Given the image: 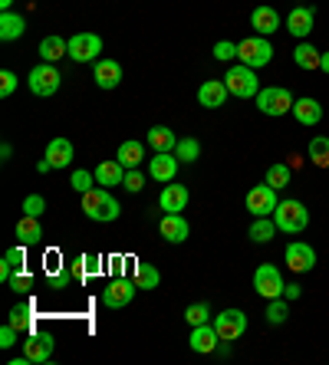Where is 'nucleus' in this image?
<instances>
[{"label": "nucleus", "mask_w": 329, "mask_h": 365, "mask_svg": "<svg viewBox=\"0 0 329 365\" xmlns=\"http://www.w3.org/2000/svg\"><path fill=\"white\" fill-rule=\"evenodd\" d=\"M273 221H277V230L296 237V234H303L310 227V211H306L303 201H296V197H283L277 204V211H273Z\"/></svg>", "instance_id": "f257e3e1"}, {"label": "nucleus", "mask_w": 329, "mask_h": 365, "mask_svg": "<svg viewBox=\"0 0 329 365\" xmlns=\"http://www.w3.org/2000/svg\"><path fill=\"white\" fill-rule=\"evenodd\" d=\"M118 201L112 197L109 187H93V191H86L83 195V214L89 221H99V224H112L118 217Z\"/></svg>", "instance_id": "f03ea898"}, {"label": "nucleus", "mask_w": 329, "mask_h": 365, "mask_svg": "<svg viewBox=\"0 0 329 365\" xmlns=\"http://www.w3.org/2000/svg\"><path fill=\"white\" fill-rule=\"evenodd\" d=\"M224 86H228V93L234 96V99H257V93L263 89L260 79H257V69L244 66V63H234V66L228 69Z\"/></svg>", "instance_id": "7ed1b4c3"}, {"label": "nucleus", "mask_w": 329, "mask_h": 365, "mask_svg": "<svg viewBox=\"0 0 329 365\" xmlns=\"http://www.w3.org/2000/svg\"><path fill=\"white\" fill-rule=\"evenodd\" d=\"M237 60L244 63V66H250V69L270 66V60H273V43L267 40V36H260V34L247 36V40L237 43Z\"/></svg>", "instance_id": "20e7f679"}, {"label": "nucleus", "mask_w": 329, "mask_h": 365, "mask_svg": "<svg viewBox=\"0 0 329 365\" xmlns=\"http://www.w3.org/2000/svg\"><path fill=\"white\" fill-rule=\"evenodd\" d=\"M293 102L296 99L287 86H263L260 93H257V109L263 115H270V119H280V115L293 112Z\"/></svg>", "instance_id": "39448f33"}, {"label": "nucleus", "mask_w": 329, "mask_h": 365, "mask_svg": "<svg viewBox=\"0 0 329 365\" xmlns=\"http://www.w3.org/2000/svg\"><path fill=\"white\" fill-rule=\"evenodd\" d=\"M59 83H63V73L56 69V63H40V66L30 69V76H26V86H30V93L46 99V96H56L59 93Z\"/></svg>", "instance_id": "423d86ee"}, {"label": "nucleus", "mask_w": 329, "mask_h": 365, "mask_svg": "<svg viewBox=\"0 0 329 365\" xmlns=\"http://www.w3.org/2000/svg\"><path fill=\"white\" fill-rule=\"evenodd\" d=\"M283 273H280L277 264H260L257 270H253V289H257V297L263 299H277L283 297Z\"/></svg>", "instance_id": "0eeeda50"}, {"label": "nucleus", "mask_w": 329, "mask_h": 365, "mask_svg": "<svg viewBox=\"0 0 329 365\" xmlns=\"http://www.w3.org/2000/svg\"><path fill=\"white\" fill-rule=\"evenodd\" d=\"M102 53V36L99 34H89V30H83V34H73L69 36V60L73 63H96Z\"/></svg>", "instance_id": "6e6552de"}, {"label": "nucleus", "mask_w": 329, "mask_h": 365, "mask_svg": "<svg viewBox=\"0 0 329 365\" xmlns=\"http://www.w3.org/2000/svg\"><path fill=\"white\" fill-rule=\"evenodd\" d=\"M277 204H280L277 187L267 185V181L247 191V211H250L253 217H273V211H277Z\"/></svg>", "instance_id": "1a4fd4ad"}, {"label": "nucleus", "mask_w": 329, "mask_h": 365, "mask_svg": "<svg viewBox=\"0 0 329 365\" xmlns=\"http://www.w3.org/2000/svg\"><path fill=\"white\" fill-rule=\"evenodd\" d=\"M136 293H138L136 280H128V277H116L109 287L102 289V306H109V309H122V306H128L132 299H136Z\"/></svg>", "instance_id": "9d476101"}, {"label": "nucleus", "mask_w": 329, "mask_h": 365, "mask_svg": "<svg viewBox=\"0 0 329 365\" xmlns=\"http://www.w3.org/2000/svg\"><path fill=\"white\" fill-rule=\"evenodd\" d=\"M211 323H214V329H218L221 339H231V342H237V339H241V336L247 332V316H244V309H224V313L214 316Z\"/></svg>", "instance_id": "9b49d317"}, {"label": "nucleus", "mask_w": 329, "mask_h": 365, "mask_svg": "<svg viewBox=\"0 0 329 365\" xmlns=\"http://www.w3.org/2000/svg\"><path fill=\"white\" fill-rule=\"evenodd\" d=\"M158 234L168 240V244H185V240L191 237V224L185 221V214L165 211L161 214V221H158Z\"/></svg>", "instance_id": "f8f14e48"}, {"label": "nucleus", "mask_w": 329, "mask_h": 365, "mask_svg": "<svg viewBox=\"0 0 329 365\" xmlns=\"http://www.w3.org/2000/svg\"><path fill=\"white\" fill-rule=\"evenodd\" d=\"M283 260H287V267L293 273H310L313 267H316V250H313L306 240H290Z\"/></svg>", "instance_id": "ddd939ff"}, {"label": "nucleus", "mask_w": 329, "mask_h": 365, "mask_svg": "<svg viewBox=\"0 0 329 365\" xmlns=\"http://www.w3.org/2000/svg\"><path fill=\"white\" fill-rule=\"evenodd\" d=\"M53 346H56V342H53L50 332H30L24 339V356L34 365H43L53 359Z\"/></svg>", "instance_id": "4468645a"}, {"label": "nucleus", "mask_w": 329, "mask_h": 365, "mask_svg": "<svg viewBox=\"0 0 329 365\" xmlns=\"http://www.w3.org/2000/svg\"><path fill=\"white\" fill-rule=\"evenodd\" d=\"M313 24H316V10L306 7V4H296V7L287 14V30H290V36H296V40H306V36L313 34Z\"/></svg>", "instance_id": "2eb2a0df"}, {"label": "nucleus", "mask_w": 329, "mask_h": 365, "mask_svg": "<svg viewBox=\"0 0 329 365\" xmlns=\"http://www.w3.org/2000/svg\"><path fill=\"white\" fill-rule=\"evenodd\" d=\"M178 155L175 152H155V158L148 162V175H152V181H158V185H168V181L178 178Z\"/></svg>", "instance_id": "dca6fc26"}, {"label": "nucleus", "mask_w": 329, "mask_h": 365, "mask_svg": "<svg viewBox=\"0 0 329 365\" xmlns=\"http://www.w3.org/2000/svg\"><path fill=\"white\" fill-rule=\"evenodd\" d=\"M221 342L218 329H214V323H204V326H191V339H188V346H191V352H198V356H208V352H214Z\"/></svg>", "instance_id": "f3484780"}, {"label": "nucleus", "mask_w": 329, "mask_h": 365, "mask_svg": "<svg viewBox=\"0 0 329 365\" xmlns=\"http://www.w3.org/2000/svg\"><path fill=\"white\" fill-rule=\"evenodd\" d=\"M188 201H191V191H188L185 185H175V181H168V185L161 187V195H158V207L161 211H185Z\"/></svg>", "instance_id": "a211bd4d"}, {"label": "nucleus", "mask_w": 329, "mask_h": 365, "mask_svg": "<svg viewBox=\"0 0 329 365\" xmlns=\"http://www.w3.org/2000/svg\"><path fill=\"white\" fill-rule=\"evenodd\" d=\"M228 86L224 79H204L201 89H198V102H201L204 109H221L224 102H228Z\"/></svg>", "instance_id": "6ab92c4d"}, {"label": "nucleus", "mask_w": 329, "mask_h": 365, "mask_svg": "<svg viewBox=\"0 0 329 365\" xmlns=\"http://www.w3.org/2000/svg\"><path fill=\"white\" fill-rule=\"evenodd\" d=\"M126 171L128 168L118 162V158H109V162H99V168H96L93 175H96V185H99V187H122Z\"/></svg>", "instance_id": "aec40b11"}, {"label": "nucleus", "mask_w": 329, "mask_h": 365, "mask_svg": "<svg viewBox=\"0 0 329 365\" xmlns=\"http://www.w3.org/2000/svg\"><path fill=\"white\" fill-rule=\"evenodd\" d=\"M93 79L99 89H116V86L122 83V63L118 60H96Z\"/></svg>", "instance_id": "412c9836"}, {"label": "nucleus", "mask_w": 329, "mask_h": 365, "mask_svg": "<svg viewBox=\"0 0 329 365\" xmlns=\"http://www.w3.org/2000/svg\"><path fill=\"white\" fill-rule=\"evenodd\" d=\"M73 142L69 138H63V135H56V138H50V145H46V158H50V165H53V171L56 168H69L73 165Z\"/></svg>", "instance_id": "4be33fe9"}, {"label": "nucleus", "mask_w": 329, "mask_h": 365, "mask_svg": "<svg viewBox=\"0 0 329 365\" xmlns=\"http://www.w3.org/2000/svg\"><path fill=\"white\" fill-rule=\"evenodd\" d=\"M250 26H253V30H257L260 36H273L280 26H283V20H280V14H277L273 7H257V10L250 14Z\"/></svg>", "instance_id": "5701e85b"}, {"label": "nucleus", "mask_w": 329, "mask_h": 365, "mask_svg": "<svg viewBox=\"0 0 329 365\" xmlns=\"http://www.w3.org/2000/svg\"><path fill=\"white\" fill-rule=\"evenodd\" d=\"M293 115L300 125L313 128V125H320L323 122V106L316 99H310V96H303V99H296L293 102Z\"/></svg>", "instance_id": "b1692460"}, {"label": "nucleus", "mask_w": 329, "mask_h": 365, "mask_svg": "<svg viewBox=\"0 0 329 365\" xmlns=\"http://www.w3.org/2000/svg\"><path fill=\"white\" fill-rule=\"evenodd\" d=\"M24 34H26V20L20 17V14H14V10H4V14H0V40L14 43Z\"/></svg>", "instance_id": "393cba45"}, {"label": "nucleus", "mask_w": 329, "mask_h": 365, "mask_svg": "<svg viewBox=\"0 0 329 365\" xmlns=\"http://www.w3.org/2000/svg\"><path fill=\"white\" fill-rule=\"evenodd\" d=\"M320 60H323V53L313 46L310 40H300L296 43V50H293V63L300 69H306V73H313V69H320Z\"/></svg>", "instance_id": "a878e982"}, {"label": "nucleus", "mask_w": 329, "mask_h": 365, "mask_svg": "<svg viewBox=\"0 0 329 365\" xmlns=\"http://www.w3.org/2000/svg\"><path fill=\"white\" fill-rule=\"evenodd\" d=\"M43 240V224L40 217H30V214H24L17 221V244L30 247V244H40Z\"/></svg>", "instance_id": "bb28decb"}, {"label": "nucleus", "mask_w": 329, "mask_h": 365, "mask_svg": "<svg viewBox=\"0 0 329 365\" xmlns=\"http://www.w3.org/2000/svg\"><path fill=\"white\" fill-rule=\"evenodd\" d=\"M66 53H69V40H63V36L50 34L40 40V60L43 63H56V60H63Z\"/></svg>", "instance_id": "cd10ccee"}, {"label": "nucleus", "mask_w": 329, "mask_h": 365, "mask_svg": "<svg viewBox=\"0 0 329 365\" xmlns=\"http://www.w3.org/2000/svg\"><path fill=\"white\" fill-rule=\"evenodd\" d=\"M145 142L152 145V152H175L178 135L168 125H152L148 128V135H145Z\"/></svg>", "instance_id": "c85d7f7f"}, {"label": "nucleus", "mask_w": 329, "mask_h": 365, "mask_svg": "<svg viewBox=\"0 0 329 365\" xmlns=\"http://www.w3.org/2000/svg\"><path fill=\"white\" fill-rule=\"evenodd\" d=\"M116 158L126 165V168H138V165L145 162V142H136V138L122 142L118 145V152H116Z\"/></svg>", "instance_id": "c756f323"}, {"label": "nucleus", "mask_w": 329, "mask_h": 365, "mask_svg": "<svg viewBox=\"0 0 329 365\" xmlns=\"http://www.w3.org/2000/svg\"><path fill=\"white\" fill-rule=\"evenodd\" d=\"M277 234L280 230H277V221H273V217H253L250 230H247V237H250L253 244H270Z\"/></svg>", "instance_id": "7c9ffc66"}, {"label": "nucleus", "mask_w": 329, "mask_h": 365, "mask_svg": "<svg viewBox=\"0 0 329 365\" xmlns=\"http://www.w3.org/2000/svg\"><path fill=\"white\" fill-rule=\"evenodd\" d=\"M102 267H106V260H102L99 254H83L73 260V273H76L79 280H86V277H99Z\"/></svg>", "instance_id": "2f4dec72"}, {"label": "nucleus", "mask_w": 329, "mask_h": 365, "mask_svg": "<svg viewBox=\"0 0 329 365\" xmlns=\"http://www.w3.org/2000/svg\"><path fill=\"white\" fill-rule=\"evenodd\" d=\"M7 323L14 326L17 332H26L30 326H34V303H30V299H20V303L10 309V319H7Z\"/></svg>", "instance_id": "473e14b6"}, {"label": "nucleus", "mask_w": 329, "mask_h": 365, "mask_svg": "<svg viewBox=\"0 0 329 365\" xmlns=\"http://www.w3.org/2000/svg\"><path fill=\"white\" fill-rule=\"evenodd\" d=\"M175 155H178V162L181 165H191V162H198L201 158V142L194 135H185V138H178V145H175Z\"/></svg>", "instance_id": "72a5a7b5"}, {"label": "nucleus", "mask_w": 329, "mask_h": 365, "mask_svg": "<svg viewBox=\"0 0 329 365\" xmlns=\"http://www.w3.org/2000/svg\"><path fill=\"white\" fill-rule=\"evenodd\" d=\"M290 299L287 297H277V299H267V313H263V316H267V323H270V326H283V323H287V319H290Z\"/></svg>", "instance_id": "f704fd0d"}, {"label": "nucleus", "mask_w": 329, "mask_h": 365, "mask_svg": "<svg viewBox=\"0 0 329 365\" xmlns=\"http://www.w3.org/2000/svg\"><path fill=\"white\" fill-rule=\"evenodd\" d=\"M263 181H267V185H273L277 191H283V187L293 181V165H283V162L270 165V168H267V178H263Z\"/></svg>", "instance_id": "c9c22d12"}, {"label": "nucleus", "mask_w": 329, "mask_h": 365, "mask_svg": "<svg viewBox=\"0 0 329 365\" xmlns=\"http://www.w3.org/2000/svg\"><path fill=\"white\" fill-rule=\"evenodd\" d=\"M136 283L138 289H158L161 283V273L155 264H136Z\"/></svg>", "instance_id": "e433bc0d"}, {"label": "nucleus", "mask_w": 329, "mask_h": 365, "mask_svg": "<svg viewBox=\"0 0 329 365\" xmlns=\"http://www.w3.org/2000/svg\"><path fill=\"white\" fill-rule=\"evenodd\" d=\"M310 162L316 165V168H329V138L326 135L310 138Z\"/></svg>", "instance_id": "4c0bfd02"}, {"label": "nucleus", "mask_w": 329, "mask_h": 365, "mask_svg": "<svg viewBox=\"0 0 329 365\" xmlns=\"http://www.w3.org/2000/svg\"><path fill=\"white\" fill-rule=\"evenodd\" d=\"M185 319H188V326H204V323H211L214 316H211V306L208 303H191L185 309Z\"/></svg>", "instance_id": "58836bf2"}, {"label": "nucleus", "mask_w": 329, "mask_h": 365, "mask_svg": "<svg viewBox=\"0 0 329 365\" xmlns=\"http://www.w3.org/2000/svg\"><path fill=\"white\" fill-rule=\"evenodd\" d=\"M69 185H73L76 195H86V191H93L96 187V175L93 171H86V168H76L73 171V178H69Z\"/></svg>", "instance_id": "ea45409f"}, {"label": "nucleus", "mask_w": 329, "mask_h": 365, "mask_svg": "<svg viewBox=\"0 0 329 365\" xmlns=\"http://www.w3.org/2000/svg\"><path fill=\"white\" fill-rule=\"evenodd\" d=\"M7 287L14 289L17 297H26V293H30V287H34V277H30L26 270H14V277H10Z\"/></svg>", "instance_id": "a19ab883"}, {"label": "nucleus", "mask_w": 329, "mask_h": 365, "mask_svg": "<svg viewBox=\"0 0 329 365\" xmlns=\"http://www.w3.org/2000/svg\"><path fill=\"white\" fill-rule=\"evenodd\" d=\"M211 53H214V60H221V63H234L237 60V43L234 40H218Z\"/></svg>", "instance_id": "79ce46f5"}, {"label": "nucleus", "mask_w": 329, "mask_h": 365, "mask_svg": "<svg viewBox=\"0 0 329 365\" xmlns=\"http://www.w3.org/2000/svg\"><path fill=\"white\" fill-rule=\"evenodd\" d=\"M122 187H126L128 195H138V191L145 187V175H142L138 168H128V171H126V181H122Z\"/></svg>", "instance_id": "37998d69"}, {"label": "nucleus", "mask_w": 329, "mask_h": 365, "mask_svg": "<svg viewBox=\"0 0 329 365\" xmlns=\"http://www.w3.org/2000/svg\"><path fill=\"white\" fill-rule=\"evenodd\" d=\"M43 211H46V197H43V195H26L24 197V214H30V217H40Z\"/></svg>", "instance_id": "c03bdc74"}, {"label": "nucleus", "mask_w": 329, "mask_h": 365, "mask_svg": "<svg viewBox=\"0 0 329 365\" xmlns=\"http://www.w3.org/2000/svg\"><path fill=\"white\" fill-rule=\"evenodd\" d=\"M14 93H17V73L4 69V73H0V99H10Z\"/></svg>", "instance_id": "a18cd8bd"}, {"label": "nucleus", "mask_w": 329, "mask_h": 365, "mask_svg": "<svg viewBox=\"0 0 329 365\" xmlns=\"http://www.w3.org/2000/svg\"><path fill=\"white\" fill-rule=\"evenodd\" d=\"M73 277H76L73 270H56V273L50 277V280H46V287H50V289H59V293H63V289H69Z\"/></svg>", "instance_id": "49530a36"}, {"label": "nucleus", "mask_w": 329, "mask_h": 365, "mask_svg": "<svg viewBox=\"0 0 329 365\" xmlns=\"http://www.w3.org/2000/svg\"><path fill=\"white\" fill-rule=\"evenodd\" d=\"M4 260H7V264H10V267H14V270H24V264H26V260H24V244H17V247H10L7 254H4Z\"/></svg>", "instance_id": "de8ad7c7"}, {"label": "nucleus", "mask_w": 329, "mask_h": 365, "mask_svg": "<svg viewBox=\"0 0 329 365\" xmlns=\"http://www.w3.org/2000/svg\"><path fill=\"white\" fill-rule=\"evenodd\" d=\"M17 339H20V332L14 329V326H10V323H4V326H0V349L17 346Z\"/></svg>", "instance_id": "09e8293b"}, {"label": "nucleus", "mask_w": 329, "mask_h": 365, "mask_svg": "<svg viewBox=\"0 0 329 365\" xmlns=\"http://www.w3.org/2000/svg\"><path fill=\"white\" fill-rule=\"evenodd\" d=\"M283 297H287L290 303H293V299L303 297V287H300V283H287V287H283Z\"/></svg>", "instance_id": "8fccbe9b"}, {"label": "nucleus", "mask_w": 329, "mask_h": 365, "mask_svg": "<svg viewBox=\"0 0 329 365\" xmlns=\"http://www.w3.org/2000/svg\"><path fill=\"white\" fill-rule=\"evenodd\" d=\"M221 359H231V352H234V346H231V339H221L218 342V349H214Z\"/></svg>", "instance_id": "3c124183"}, {"label": "nucleus", "mask_w": 329, "mask_h": 365, "mask_svg": "<svg viewBox=\"0 0 329 365\" xmlns=\"http://www.w3.org/2000/svg\"><path fill=\"white\" fill-rule=\"evenodd\" d=\"M10 277H14V267L7 260H0V283H10Z\"/></svg>", "instance_id": "603ef678"}, {"label": "nucleus", "mask_w": 329, "mask_h": 365, "mask_svg": "<svg viewBox=\"0 0 329 365\" xmlns=\"http://www.w3.org/2000/svg\"><path fill=\"white\" fill-rule=\"evenodd\" d=\"M36 171H40V175H46V171H53L50 158H40V162H36Z\"/></svg>", "instance_id": "864d4df0"}, {"label": "nucleus", "mask_w": 329, "mask_h": 365, "mask_svg": "<svg viewBox=\"0 0 329 365\" xmlns=\"http://www.w3.org/2000/svg\"><path fill=\"white\" fill-rule=\"evenodd\" d=\"M10 155H14V148H10V145H0V162H10Z\"/></svg>", "instance_id": "5fc2aeb1"}, {"label": "nucleus", "mask_w": 329, "mask_h": 365, "mask_svg": "<svg viewBox=\"0 0 329 365\" xmlns=\"http://www.w3.org/2000/svg\"><path fill=\"white\" fill-rule=\"evenodd\" d=\"M320 73H326V76H329V50L323 53V60H320Z\"/></svg>", "instance_id": "6e6d98bb"}, {"label": "nucleus", "mask_w": 329, "mask_h": 365, "mask_svg": "<svg viewBox=\"0 0 329 365\" xmlns=\"http://www.w3.org/2000/svg\"><path fill=\"white\" fill-rule=\"evenodd\" d=\"M14 7V0H0V10H10Z\"/></svg>", "instance_id": "4d7b16f0"}]
</instances>
